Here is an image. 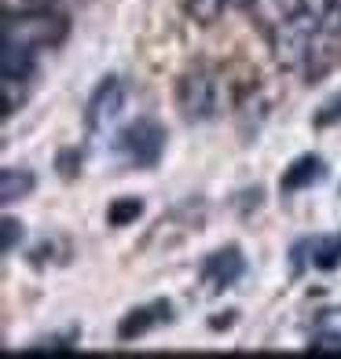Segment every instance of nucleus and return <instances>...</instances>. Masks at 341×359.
Segmentation results:
<instances>
[{
  "label": "nucleus",
  "mask_w": 341,
  "mask_h": 359,
  "mask_svg": "<svg viewBox=\"0 0 341 359\" xmlns=\"http://www.w3.org/2000/svg\"><path fill=\"white\" fill-rule=\"evenodd\" d=\"M166 143L169 133L158 118H136L114 136V154L128 169H158V161L166 158Z\"/></svg>",
  "instance_id": "obj_3"
},
{
  "label": "nucleus",
  "mask_w": 341,
  "mask_h": 359,
  "mask_svg": "<svg viewBox=\"0 0 341 359\" xmlns=\"http://www.w3.org/2000/svg\"><path fill=\"white\" fill-rule=\"evenodd\" d=\"M140 217H143V198H136V194H121V198H114L107 205V224L110 227H133Z\"/></svg>",
  "instance_id": "obj_12"
},
{
  "label": "nucleus",
  "mask_w": 341,
  "mask_h": 359,
  "mask_svg": "<svg viewBox=\"0 0 341 359\" xmlns=\"http://www.w3.org/2000/svg\"><path fill=\"white\" fill-rule=\"evenodd\" d=\"M235 0H184V15L191 22H199V26H213V22H220L224 19V11L232 8Z\"/></svg>",
  "instance_id": "obj_11"
},
{
  "label": "nucleus",
  "mask_w": 341,
  "mask_h": 359,
  "mask_svg": "<svg viewBox=\"0 0 341 359\" xmlns=\"http://www.w3.org/2000/svg\"><path fill=\"white\" fill-rule=\"evenodd\" d=\"M305 8V0H250V11L257 15V22L265 26V34L272 26H279L283 19H290L294 11Z\"/></svg>",
  "instance_id": "obj_10"
},
{
  "label": "nucleus",
  "mask_w": 341,
  "mask_h": 359,
  "mask_svg": "<svg viewBox=\"0 0 341 359\" xmlns=\"http://www.w3.org/2000/svg\"><path fill=\"white\" fill-rule=\"evenodd\" d=\"M268 44L272 55L283 70H308L312 59L323 52V26H319V11L301 8L290 19H283L279 26L268 29Z\"/></svg>",
  "instance_id": "obj_2"
},
{
  "label": "nucleus",
  "mask_w": 341,
  "mask_h": 359,
  "mask_svg": "<svg viewBox=\"0 0 341 359\" xmlns=\"http://www.w3.org/2000/svg\"><path fill=\"white\" fill-rule=\"evenodd\" d=\"M125 103H128V81L121 74L100 77V85L92 88L88 103H85V128L88 133H107L125 114Z\"/></svg>",
  "instance_id": "obj_5"
},
{
  "label": "nucleus",
  "mask_w": 341,
  "mask_h": 359,
  "mask_svg": "<svg viewBox=\"0 0 341 359\" xmlns=\"http://www.w3.org/2000/svg\"><path fill=\"white\" fill-rule=\"evenodd\" d=\"M334 125H341V92H334L330 100L312 114V128H334Z\"/></svg>",
  "instance_id": "obj_17"
},
{
  "label": "nucleus",
  "mask_w": 341,
  "mask_h": 359,
  "mask_svg": "<svg viewBox=\"0 0 341 359\" xmlns=\"http://www.w3.org/2000/svg\"><path fill=\"white\" fill-rule=\"evenodd\" d=\"M176 110L187 125H206L220 114V81L209 67H191L176 77Z\"/></svg>",
  "instance_id": "obj_4"
},
{
  "label": "nucleus",
  "mask_w": 341,
  "mask_h": 359,
  "mask_svg": "<svg viewBox=\"0 0 341 359\" xmlns=\"http://www.w3.org/2000/svg\"><path fill=\"white\" fill-rule=\"evenodd\" d=\"M312 268H319V271L341 268V235H319V238H312Z\"/></svg>",
  "instance_id": "obj_13"
},
{
  "label": "nucleus",
  "mask_w": 341,
  "mask_h": 359,
  "mask_svg": "<svg viewBox=\"0 0 341 359\" xmlns=\"http://www.w3.org/2000/svg\"><path fill=\"white\" fill-rule=\"evenodd\" d=\"M22 238H26V224L22 220H15V217L0 220V253H4V257H11L15 250H19Z\"/></svg>",
  "instance_id": "obj_16"
},
{
  "label": "nucleus",
  "mask_w": 341,
  "mask_h": 359,
  "mask_svg": "<svg viewBox=\"0 0 341 359\" xmlns=\"http://www.w3.org/2000/svg\"><path fill=\"white\" fill-rule=\"evenodd\" d=\"M327 180V161H323V154H297L290 165L283 169L279 176V191L283 194H301V191H312L316 184H323Z\"/></svg>",
  "instance_id": "obj_8"
},
{
  "label": "nucleus",
  "mask_w": 341,
  "mask_h": 359,
  "mask_svg": "<svg viewBox=\"0 0 341 359\" xmlns=\"http://www.w3.org/2000/svg\"><path fill=\"white\" fill-rule=\"evenodd\" d=\"M34 191H37V172L34 169H26V165H4L0 169V202L4 205L26 202Z\"/></svg>",
  "instance_id": "obj_9"
},
{
  "label": "nucleus",
  "mask_w": 341,
  "mask_h": 359,
  "mask_svg": "<svg viewBox=\"0 0 341 359\" xmlns=\"http://www.w3.org/2000/svg\"><path fill=\"white\" fill-rule=\"evenodd\" d=\"M242 275H246V253H242L239 242H227V246H217L213 253L202 257L199 264V279L206 286V293H224L232 290Z\"/></svg>",
  "instance_id": "obj_6"
},
{
  "label": "nucleus",
  "mask_w": 341,
  "mask_h": 359,
  "mask_svg": "<svg viewBox=\"0 0 341 359\" xmlns=\"http://www.w3.org/2000/svg\"><path fill=\"white\" fill-rule=\"evenodd\" d=\"M166 323H173V301L158 297V301H147V304H136L118 319V341L121 345L140 341V337H147L151 330H158V326H166Z\"/></svg>",
  "instance_id": "obj_7"
},
{
  "label": "nucleus",
  "mask_w": 341,
  "mask_h": 359,
  "mask_svg": "<svg viewBox=\"0 0 341 359\" xmlns=\"http://www.w3.org/2000/svg\"><path fill=\"white\" fill-rule=\"evenodd\" d=\"M67 37H70V19L44 4H29L22 11H4V22H0V44H19L37 55L59 48Z\"/></svg>",
  "instance_id": "obj_1"
},
{
  "label": "nucleus",
  "mask_w": 341,
  "mask_h": 359,
  "mask_svg": "<svg viewBox=\"0 0 341 359\" xmlns=\"http://www.w3.org/2000/svg\"><path fill=\"white\" fill-rule=\"evenodd\" d=\"M77 337H81V330H70V334H52V337H37V341H29V345H26L22 352H74Z\"/></svg>",
  "instance_id": "obj_15"
},
{
  "label": "nucleus",
  "mask_w": 341,
  "mask_h": 359,
  "mask_svg": "<svg viewBox=\"0 0 341 359\" xmlns=\"http://www.w3.org/2000/svg\"><path fill=\"white\" fill-rule=\"evenodd\" d=\"M319 26H323V41H341V0H323L319 4Z\"/></svg>",
  "instance_id": "obj_14"
}]
</instances>
